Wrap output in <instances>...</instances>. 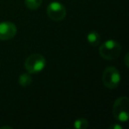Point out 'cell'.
<instances>
[{
    "mask_svg": "<svg viewBox=\"0 0 129 129\" xmlns=\"http://www.w3.org/2000/svg\"><path fill=\"white\" fill-rule=\"evenodd\" d=\"M122 128H123V126L121 125H118V124H114V125L110 126V129H122Z\"/></svg>",
    "mask_w": 129,
    "mask_h": 129,
    "instance_id": "8fae6325",
    "label": "cell"
},
{
    "mask_svg": "<svg viewBox=\"0 0 129 129\" xmlns=\"http://www.w3.org/2000/svg\"><path fill=\"white\" fill-rule=\"evenodd\" d=\"M25 5L30 10H37L41 6L43 0H24Z\"/></svg>",
    "mask_w": 129,
    "mask_h": 129,
    "instance_id": "30bf717a",
    "label": "cell"
},
{
    "mask_svg": "<svg viewBox=\"0 0 129 129\" xmlns=\"http://www.w3.org/2000/svg\"><path fill=\"white\" fill-rule=\"evenodd\" d=\"M124 60H125V67H128V64H129V63H128V53L125 54V58H124Z\"/></svg>",
    "mask_w": 129,
    "mask_h": 129,
    "instance_id": "7c38bea8",
    "label": "cell"
},
{
    "mask_svg": "<svg viewBox=\"0 0 129 129\" xmlns=\"http://www.w3.org/2000/svg\"><path fill=\"white\" fill-rule=\"evenodd\" d=\"M47 14L52 20L60 21L67 16V9L60 2L53 1L47 6Z\"/></svg>",
    "mask_w": 129,
    "mask_h": 129,
    "instance_id": "5b68a950",
    "label": "cell"
},
{
    "mask_svg": "<svg viewBox=\"0 0 129 129\" xmlns=\"http://www.w3.org/2000/svg\"><path fill=\"white\" fill-rule=\"evenodd\" d=\"M121 52V45L115 40H108L99 47V54L105 60L116 59Z\"/></svg>",
    "mask_w": 129,
    "mask_h": 129,
    "instance_id": "6da1fadb",
    "label": "cell"
},
{
    "mask_svg": "<svg viewBox=\"0 0 129 129\" xmlns=\"http://www.w3.org/2000/svg\"><path fill=\"white\" fill-rule=\"evenodd\" d=\"M45 57L39 53H35L28 56L25 61V68L30 74L41 73L45 68Z\"/></svg>",
    "mask_w": 129,
    "mask_h": 129,
    "instance_id": "3957f363",
    "label": "cell"
},
{
    "mask_svg": "<svg viewBox=\"0 0 129 129\" xmlns=\"http://www.w3.org/2000/svg\"><path fill=\"white\" fill-rule=\"evenodd\" d=\"M19 83L22 87H27L32 83V77H31L29 73H25L22 74L19 77Z\"/></svg>",
    "mask_w": 129,
    "mask_h": 129,
    "instance_id": "ba28073f",
    "label": "cell"
},
{
    "mask_svg": "<svg viewBox=\"0 0 129 129\" xmlns=\"http://www.w3.org/2000/svg\"><path fill=\"white\" fill-rule=\"evenodd\" d=\"M74 128H76V129H87L89 126V124H88V121L86 118H77V119L74 121Z\"/></svg>",
    "mask_w": 129,
    "mask_h": 129,
    "instance_id": "9c48e42d",
    "label": "cell"
},
{
    "mask_svg": "<svg viewBox=\"0 0 129 129\" xmlns=\"http://www.w3.org/2000/svg\"><path fill=\"white\" fill-rule=\"evenodd\" d=\"M0 128H12V127H10V126H1Z\"/></svg>",
    "mask_w": 129,
    "mask_h": 129,
    "instance_id": "4fadbf2b",
    "label": "cell"
},
{
    "mask_svg": "<svg viewBox=\"0 0 129 129\" xmlns=\"http://www.w3.org/2000/svg\"><path fill=\"white\" fill-rule=\"evenodd\" d=\"M129 99L126 96L118 97L112 108L113 117L118 122H126L129 118Z\"/></svg>",
    "mask_w": 129,
    "mask_h": 129,
    "instance_id": "7a4b0ae2",
    "label": "cell"
},
{
    "mask_svg": "<svg viewBox=\"0 0 129 129\" xmlns=\"http://www.w3.org/2000/svg\"><path fill=\"white\" fill-rule=\"evenodd\" d=\"M17 27L11 21H3L0 23V40L7 41L16 36Z\"/></svg>",
    "mask_w": 129,
    "mask_h": 129,
    "instance_id": "8992f818",
    "label": "cell"
},
{
    "mask_svg": "<svg viewBox=\"0 0 129 129\" xmlns=\"http://www.w3.org/2000/svg\"><path fill=\"white\" fill-rule=\"evenodd\" d=\"M120 74L116 67H106L103 73V82L104 86L110 89L117 88L120 83Z\"/></svg>",
    "mask_w": 129,
    "mask_h": 129,
    "instance_id": "277c9868",
    "label": "cell"
},
{
    "mask_svg": "<svg viewBox=\"0 0 129 129\" xmlns=\"http://www.w3.org/2000/svg\"><path fill=\"white\" fill-rule=\"evenodd\" d=\"M87 40L91 46H97L100 44L101 36L96 31H91L87 35Z\"/></svg>",
    "mask_w": 129,
    "mask_h": 129,
    "instance_id": "52a82bcc",
    "label": "cell"
}]
</instances>
